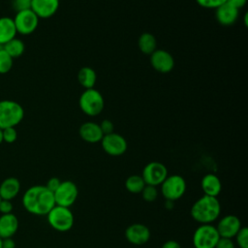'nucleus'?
Segmentation results:
<instances>
[{"label":"nucleus","instance_id":"f257e3e1","mask_svg":"<svg viewBox=\"0 0 248 248\" xmlns=\"http://www.w3.org/2000/svg\"><path fill=\"white\" fill-rule=\"evenodd\" d=\"M22 205L31 214L44 216L55 205L54 196L46 185L29 187L22 196Z\"/></svg>","mask_w":248,"mask_h":248},{"label":"nucleus","instance_id":"f03ea898","mask_svg":"<svg viewBox=\"0 0 248 248\" xmlns=\"http://www.w3.org/2000/svg\"><path fill=\"white\" fill-rule=\"evenodd\" d=\"M221 213V204L217 198L203 195L191 206V217L198 223L212 224Z\"/></svg>","mask_w":248,"mask_h":248},{"label":"nucleus","instance_id":"7ed1b4c3","mask_svg":"<svg viewBox=\"0 0 248 248\" xmlns=\"http://www.w3.org/2000/svg\"><path fill=\"white\" fill-rule=\"evenodd\" d=\"M24 116V109L21 105L13 100L0 101V129L18 125Z\"/></svg>","mask_w":248,"mask_h":248},{"label":"nucleus","instance_id":"20e7f679","mask_svg":"<svg viewBox=\"0 0 248 248\" xmlns=\"http://www.w3.org/2000/svg\"><path fill=\"white\" fill-rule=\"evenodd\" d=\"M46 216L48 225L57 232H68L74 226L75 218L70 207L55 204Z\"/></svg>","mask_w":248,"mask_h":248},{"label":"nucleus","instance_id":"39448f33","mask_svg":"<svg viewBox=\"0 0 248 248\" xmlns=\"http://www.w3.org/2000/svg\"><path fill=\"white\" fill-rule=\"evenodd\" d=\"M81 111L88 116L99 115L105 106L103 95L95 88L85 89L78 100Z\"/></svg>","mask_w":248,"mask_h":248},{"label":"nucleus","instance_id":"423d86ee","mask_svg":"<svg viewBox=\"0 0 248 248\" xmlns=\"http://www.w3.org/2000/svg\"><path fill=\"white\" fill-rule=\"evenodd\" d=\"M160 186L163 197L170 202H175L182 198L187 188L185 179L179 174L168 175Z\"/></svg>","mask_w":248,"mask_h":248},{"label":"nucleus","instance_id":"0eeeda50","mask_svg":"<svg viewBox=\"0 0 248 248\" xmlns=\"http://www.w3.org/2000/svg\"><path fill=\"white\" fill-rule=\"evenodd\" d=\"M219 238L220 235L214 225L202 224L193 233V245L195 248H215Z\"/></svg>","mask_w":248,"mask_h":248},{"label":"nucleus","instance_id":"6e6552de","mask_svg":"<svg viewBox=\"0 0 248 248\" xmlns=\"http://www.w3.org/2000/svg\"><path fill=\"white\" fill-rule=\"evenodd\" d=\"M53 196L56 205L71 207L78 199V189L76 183L71 180L61 181L59 187L54 191Z\"/></svg>","mask_w":248,"mask_h":248},{"label":"nucleus","instance_id":"1a4fd4ad","mask_svg":"<svg viewBox=\"0 0 248 248\" xmlns=\"http://www.w3.org/2000/svg\"><path fill=\"white\" fill-rule=\"evenodd\" d=\"M13 19L16 32L21 35H29L33 33L39 24V17L31 9L16 12Z\"/></svg>","mask_w":248,"mask_h":248},{"label":"nucleus","instance_id":"9d476101","mask_svg":"<svg viewBox=\"0 0 248 248\" xmlns=\"http://www.w3.org/2000/svg\"><path fill=\"white\" fill-rule=\"evenodd\" d=\"M168 176L166 166L160 162H150L146 164L142 170L141 177L146 185L159 186Z\"/></svg>","mask_w":248,"mask_h":248},{"label":"nucleus","instance_id":"9b49d317","mask_svg":"<svg viewBox=\"0 0 248 248\" xmlns=\"http://www.w3.org/2000/svg\"><path fill=\"white\" fill-rule=\"evenodd\" d=\"M101 145L104 151L110 156H121L126 152L128 147L124 137L114 132L104 135L101 140Z\"/></svg>","mask_w":248,"mask_h":248},{"label":"nucleus","instance_id":"f8f14e48","mask_svg":"<svg viewBox=\"0 0 248 248\" xmlns=\"http://www.w3.org/2000/svg\"><path fill=\"white\" fill-rule=\"evenodd\" d=\"M150 64L155 71L167 74L173 69L174 59L169 51L165 49H156L150 54Z\"/></svg>","mask_w":248,"mask_h":248},{"label":"nucleus","instance_id":"ddd939ff","mask_svg":"<svg viewBox=\"0 0 248 248\" xmlns=\"http://www.w3.org/2000/svg\"><path fill=\"white\" fill-rule=\"evenodd\" d=\"M220 237L233 238L242 227L240 219L232 214L222 217L215 226Z\"/></svg>","mask_w":248,"mask_h":248},{"label":"nucleus","instance_id":"4468645a","mask_svg":"<svg viewBox=\"0 0 248 248\" xmlns=\"http://www.w3.org/2000/svg\"><path fill=\"white\" fill-rule=\"evenodd\" d=\"M151 232L147 226L135 223L127 227L125 231V237L127 241L133 245H143L150 238Z\"/></svg>","mask_w":248,"mask_h":248},{"label":"nucleus","instance_id":"2eb2a0df","mask_svg":"<svg viewBox=\"0 0 248 248\" xmlns=\"http://www.w3.org/2000/svg\"><path fill=\"white\" fill-rule=\"evenodd\" d=\"M59 8V0H32L30 9L39 18L51 17Z\"/></svg>","mask_w":248,"mask_h":248},{"label":"nucleus","instance_id":"dca6fc26","mask_svg":"<svg viewBox=\"0 0 248 248\" xmlns=\"http://www.w3.org/2000/svg\"><path fill=\"white\" fill-rule=\"evenodd\" d=\"M78 134L80 138L88 143L100 142L102 138L104 137L100 125L91 121L81 124L78 130Z\"/></svg>","mask_w":248,"mask_h":248},{"label":"nucleus","instance_id":"f3484780","mask_svg":"<svg viewBox=\"0 0 248 248\" xmlns=\"http://www.w3.org/2000/svg\"><path fill=\"white\" fill-rule=\"evenodd\" d=\"M215 10V16L217 21L224 26L233 24L238 17V10L227 2Z\"/></svg>","mask_w":248,"mask_h":248},{"label":"nucleus","instance_id":"a211bd4d","mask_svg":"<svg viewBox=\"0 0 248 248\" xmlns=\"http://www.w3.org/2000/svg\"><path fill=\"white\" fill-rule=\"evenodd\" d=\"M18 229V219L12 212L9 214H2L0 216V238H9L16 232Z\"/></svg>","mask_w":248,"mask_h":248},{"label":"nucleus","instance_id":"6ab92c4d","mask_svg":"<svg viewBox=\"0 0 248 248\" xmlns=\"http://www.w3.org/2000/svg\"><path fill=\"white\" fill-rule=\"evenodd\" d=\"M201 187L203 195L217 198L222 190V183L220 178L216 174L207 173L202 178Z\"/></svg>","mask_w":248,"mask_h":248},{"label":"nucleus","instance_id":"aec40b11","mask_svg":"<svg viewBox=\"0 0 248 248\" xmlns=\"http://www.w3.org/2000/svg\"><path fill=\"white\" fill-rule=\"evenodd\" d=\"M20 191V182L16 177H8L0 184V198L12 201Z\"/></svg>","mask_w":248,"mask_h":248},{"label":"nucleus","instance_id":"412c9836","mask_svg":"<svg viewBox=\"0 0 248 248\" xmlns=\"http://www.w3.org/2000/svg\"><path fill=\"white\" fill-rule=\"evenodd\" d=\"M16 34L14 19L10 16L0 17V45L4 46L9 41L16 38Z\"/></svg>","mask_w":248,"mask_h":248},{"label":"nucleus","instance_id":"4be33fe9","mask_svg":"<svg viewBox=\"0 0 248 248\" xmlns=\"http://www.w3.org/2000/svg\"><path fill=\"white\" fill-rule=\"evenodd\" d=\"M78 80L79 84L85 89L94 88V85L97 80V75L95 70L88 66L80 68L78 73Z\"/></svg>","mask_w":248,"mask_h":248},{"label":"nucleus","instance_id":"5701e85b","mask_svg":"<svg viewBox=\"0 0 248 248\" xmlns=\"http://www.w3.org/2000/svg\"><path fill=\"white\" fill-rule=\"evenodd\" d=\"M138 46L142 53L150 55L154 50L157 49V41L153 34L144 32L140 36L138 40Z\"/></svg>","mask_w":248,"mask_h":248},{"label":"nucleus","instance_id":"b1692460","mask_svg":"<svg viewBox=\"0 0 248 248\" xmlns=\"http://www.w3.org/2000/svg\"><path fill=\"white\" fill-rule=\"evenodd\" d=\"M3 49L14 59L21 56L25 50L24 43L16 37L3 46Z\"/></svg>","mask_w":248,"mask_h":248},{"label":"nucleus","instance_id":"393cba45","mask_svg":"<svg viewBox=\"0 0 248 248\" xmlns=\"http://www.w3.org/2000/svg\"><path fill=\"white\" fill-rule=\"evenodd\" d=\"M145 185L143 178L139 174H132L125 180V188L132 194H140Z\"/></svg>","mask_w":248,"mask_h":248},{"label":"nucleus","instance_id":"a878e982","mask_svg":"<svg viewBox=\"0 0 248 248\" xmlns=\"http://www.w3.org/2000/svg\"><path fill=\"white\" fill-rule=\"evenodd\" d=\"M14 59L3 49H0V74H7L13 67Z\"/></svg>","mask_w":248,"mask_h":248},{"label":"nucleus","instance_id":"bb28decb","mask_svg":"<svg viewBox=\"0 0 248 248\" xmlns=\"http://www.w3.org/2000/svg\"><path fill=\"white\" fill-rule=\"evenodd\" d=\"M140 194H141L143 201H145L147 202H152L158 197V190L155 186L145 185L144 188L142 189V191L140 192Z\"/></svg>","mask_w":248,"mask_h":248},{"label":"nucleus","instance_id":"cd10ccee","mask_svg":"<svg viewBox=\"0 0 248 248\" xmlns=\"http://www.w3.org/2000/svg\"><path fill=\"white\" fill-rule=\"evenodd\" d=\"M234 237L239 248H248V229L246 227L242 226Z\"/></svg>","mask_w":248,"mask_h":248},{"label":"nucleus","instance_id":"c85d7f7f","mask_svg":"<svg viewBox=\"0 0 248 248\" xmlns=\"http://www.w3.org/2000/svg\"><path fill=\"white\" fill-rule=\"evenodd\" d=\"M2 137L3 141L7 143H13L17 139V131L15 127H9L2 130Z\"/></svg>","mask_w":248,"mask_h":248},{"label":"nucleus","instance_id":"c756f323","mask_svg":"<svg viewBox=\"0 0 248 248\" xmlns=\"http://www.w3.org/2000/svg\"><path fill=\"white\" fill-rule=\"evenodd\" d=\"M199 6L205 9H217L221 5L225 4L227 0H196Z\"/></svg>","mask_w":248,"mask_h":248},{"label":"nucleus","instance_id":"7c9ffc66","mask_svg":"<svg viewBox=\"0 0 248 248\" xmlns=\"http://www.w3.org/2000/svg\"><path fill=\"white\" fill-rule=\"evenodd\" d=\"M12 5L16 12H20L23 10L30 9L31 2L29 0H13Z\"/></svg>","mask_w":248,"mask_h":248},{"label":"nucleus","instance_id":"2f4dec72","mask_svg":"<svg viewBox=\"0 0 248 248\" xmlns=\"http://www.w3.org/2000/svg\"><path fill=\"white\" fill-rule=\"evenodd\" d=\"M100 128L102 130V133L104 135H108L110 133H113L114 130V125L112 123V121L108 120V119H104L100 124Z\"/></svg>","mask_w":248,"mask_h":248},{"label":"nucleus","instance_id":"473e14b6","mask_svg":"<svg viewBox=\"0 0 248 248\" xmlns=\"http://www.w3.org/2000/svg\"><path fill=\"white\" fill-rule=\"evenodd\" d=\"M215 248H235V244H234L232 238L220 237Z\"/></svg>","mask_w":248,"mask_h":248},{"label":"nucleus","instance_id":"72a5a7b5","mask_svg":"<svg viewBox=\"0 0 248 248\" xmlns=\"http://www.w3.org/2000/svg\"><path fill=\"white\" fill-rule=\"evenodd\" d=\"M13 203L12 201L9 200H2L0 201V212L2 214H9L13 211Z\"/></svg>","mask_w":248,"mask_h":248},{"label":"nucleus","instance_id":"f704fd0d","mask_svg":"<svg viewBox=\"0 0 248 248\" xmlns=\"http://www.w3.org/2000/svg\"><path fill=\"white\" fill-rule=\"evenodd\" d=\"M60 183H61V180H60L58 177H51V178H49V179L47 180V182H46V187L49 191H51L52 193H54V191L59 187Z\"/></svg>","mask_w":248,"mask_h":248},{"label":"nucleus","instance_id":"c9c22d12","mask_svg":"<svg viewBox=\"0 0 248 248\" xmlns=\"http://www.w3.org/2000/svg\"><path fill=\"white\" fill-rule=\"evenodd\" d=\"M247 0H227V3L231 6L234 7L235 9L239 10L240 8H243L246 5Z\"/></svg>","mask_w":248,"mask_h":248},{"label":"nucleus","instance_id":"e433bc0d","mask_svg":"<svg viewBox=\"0 0 248 248\" xmlns=\"http://www.w3.org/2000/svg\"><path fill=\"white\" fill-rule=\"evenodd\" d=\"M161 248H181V246L176 240L170 239V240H167L166 242H164L163 245L161 246Z\"/></svg>","mask_w":248,"mask_h":248},{"label":"nucleus","instance_id":"4c0bfd02","mask_svg":"<svg viewBox=\"0 0 248 248\" xmlns=\"http://www.w3.org/2000/svg\"><path fill=\"white\" fill-rule=\"evenodd\" d=\"M2 248H16V242L12 237L2 239Z\"/></svg>","mask_w":248,"mask_h":248},{"label":"nucleus","instance_id":"58836bf2","mask_svg":"<svg viewBox=\"0 0 248 248\" xmlns=\"http://www.w3.org/2000/svg\"><path fill=\"white\" fill-rule=\"evenodd\" d=\"M3 142V137H2V130L0 129V144Z\"/></svg>","mask_w":248,"mask_h":248},{"label":"nucleus","instance_id":"ea45409f","mask_svg":"<svg viewBox=\"0 0 248 248\" xmlns=\"http://www.w3.org/2000/svg\"><path fill=\"white\" fill-rule=\"evenodd\" d=\"M0 248H2V239L0 238Z\"/></svg>","mask_w":248,"mask_h":248},{"label":"nucleus","instance_id":"a19ab883","mask_svg":"<svg viewBox=\"0 0 248 248\" xmlns=\"http://www.w3.org/2000/svg\"><path fill=\"white\" fill-rule=\"evenodd\" d=\"M2 47H3V46H1V45H0V49H1Z\"/></svg>","mask_w":248,"mask_h":248},{"label":"nucleus","instance_id":"79ce46f5","mask_svg":"<svg viewBox=\"0 0 248 248\" xmlns=\"http://www.w3.org/2000/svg\"><path fill=\"white\" fill-rule=\"evenodd\" d=\"M29 1H30V2H31V1H32V0H29Z\"/></svg>","mask_w":248,"mask_h":248},{"label":"nucleus","instance_id":"37998d69","mask_svg":"<svg viewBox=\"0 0 248 248\" xmlns=\"http://www.w3.org/2000/svg\"><path fill=\"white\" fill-rule=\"evenodd\" d=\"M41 248H45V247H41Z\"/></svg>","mask_w":248,"mask_h":248},{"label":"nucleus","instance_id":"c03bdc74","mask_svg":"<svg viewBox=\"0 0 248 248\" xmlns=\"http://www.w3.org/2000/svg\"><path fill=\"white\" fill-rule=\"evenodd\" d=\"M0 201H1V198H0Z\"/></svg>","mask_w":248,"mask_h":248}]
</instances>
